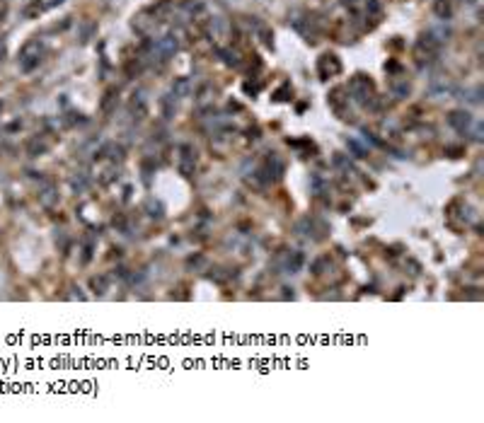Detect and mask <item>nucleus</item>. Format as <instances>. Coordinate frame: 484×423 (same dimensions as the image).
Here are the masks:
<instances>
[{
  "label": "nucleus",
  "instance_id": "obj_1",
  "mask_svg": "<svg viewBox=\"0 0 484 423\" xmlns=\"http://www.w3.org/2000/svg\"><path fill=\"white\" fill-rule=\"evenodd\" d=\"M61 0H34L32 5H29L27 10H25V15H36V12H44V10H51V7H56Z\"/></svg>",
  "mask_w": 484,
  "mask_h": 423
}]
</instances>
